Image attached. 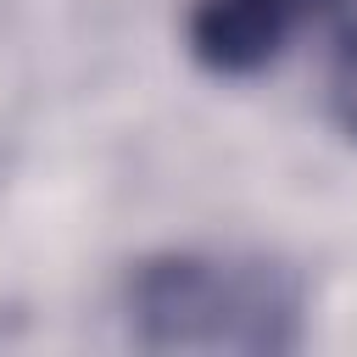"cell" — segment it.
<instances>
[{"instance_id":"obj_1","label":"cell","mask_w":357,"mask_h":357,"mask_svg":"<svg viewBox=\"0 0 357 357\" xmlns=\"http://www.w3.org/2000/svg\"><path fill=\"white\" fill-rule=\"evenodd\" d=\"M123 318L145 351L290 357L307 340L301 273L257 251H156L123 279Z\"/></svg>"},{"instance_id":"obj_2","label":"cell","mask_w":357,"mask_h":357,"mask_svg":"<svg viewBox=\"0 0 357 357\" xmlns=\"http://www.w3.org/2000/svg\"><path fill=\"white\" fill-rule=\"evenodd\" d=\"M329 6L340 0H195L184 17V45L212 78H257Z\"/></svg>"},{"instance_id":"obj_3","label":"cell","mask_w":357,"mask_h":357,"mask_svg":"<svg viewBox=\"0 0 357 357\" xmlns=\"http://www.w3.org/2000/svg\"><path fill=\"white\" fill-rule=\"evenodd\" d=\"M329 117L357 145V33L335 50V67H329Z\"/></svg>"}]
</instances>
